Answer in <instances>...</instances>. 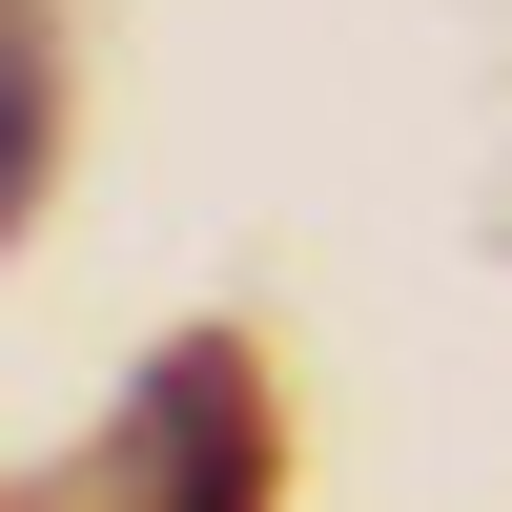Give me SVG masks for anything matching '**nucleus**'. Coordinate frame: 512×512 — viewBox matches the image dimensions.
Returning a JSON list of instances; mask_svg holds the SVG:
<instances>
[{
    "instance_id": "obj_1",
    "label": "nucleus",
    "mask_w": 512,
    "mask_h": 512,
    "mask_svg": "<svg viewBox=\"0 0 512 512\" xmlns=\"http://www.w3.org/2000/svg\"><path fill=\"white\" fill-rule=\"evenodd\" d=\"M123 492H144V512H267L246 349H164V369H144V410H123Z\"/></svg>"
}]
</instances>
